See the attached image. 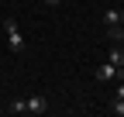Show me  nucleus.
I'll return each mask as SVG.
<instances>
[{"mask_svg": "<svg viewBox=\"0 0 124 117\" xmlns=\"http://www.w3.org/2000/svg\"><path fill=\"white\" fill-rule=\"evenodd\" d=\"M114 76H117V79H124V69H117L114 62H103V66L97 69V79H114Z\"/></svg>", "mask_w": 124, "mask_h": 117, "instance_id": "obj_3", "label": "nucleus"}, {"mask_svg": "<svg viewBox=\"0 0 124 117\" xmlns=\"http://www.w3.org/2000/svg\"><path fill=\"white\" fill-rule=\"evenodd\" d=\"M45 4H48V7H59V4H62V0H45Z\"/></svg>", "mask_w": 124, "mask_h": 117, "instance_id": "obj_7", "label": "nucleus"}, {"mask_svg": "<svg viewBox=\"0 0 124 117\" xmlns=\"http://www.w3.org/2000/svg\"><path fill=\"white\" fill-rule=\"evenodd\" d=\"M117 38H124V28H121V31H117Z\"/></svg>", "mask_w": 124, "mask_h": 117, "instance_id": "obj_9", "label": "nucleus"}, {"mask_svg": "<svg viewBox=\"0 0 124 117\" xmlns=\"http://www.w3.org/2000/svg\"><path fill=\"white\" fill-rule=\"evenodd\" d=\"M107 24H110V28L121 24V10H107Z\"/></svg>", "mask_w": 124, "mask_h": 117, "instance_id": "obj_6", "label": "nucleus"}, {"mask_svg": "<svg viewBox=\"0 0 124 117\" xmlns=\"http://www.w3.org/2000/svg\"><path fill=\"white\" fill-rule=\"evenodd\" d=\"M121 24H124V10H121Z\"/></svg>", "mask_w": 124, "mask_h": 117, "instance_id": "obj_10", "label": "nucleus"}, {"mask_svg": "<svg viewBox=\"0 0 124 117\" xmlns=\"http://www.w3.org/2000/svg\"><path fill=\"white\" fill-rule=\"evenodd\" d=\"M117 96H121V100H124V83H121V86H117Z\"/></svg>", "mask_w": 124, "mask_h": 117, "instance_id": "obj_8", "label": "nucleus"}, {"mask_svg": "<svg viewBox=\"0 0 124 117\" xmlns=\"http://www.w3.org/2000/svg\"><path fill=\"white\" fill-rule=\"evenodd\" d=\"M4 31H7V38H10V48H14V52H24V35H21V28H17L14 17L4 21Z\"/></svg>", "mask_w": 124, "mask_h": 117, "instance_id": "obj_1", "label": "nucleus"}, {"mask_svg": "<svg viewBox=\"0 0 124 117\" xmlns=\"http://www.w3.org/2000/svg\"><path fill=\"white\" fill-rule=\"evenodd\" d=\"M107 62H114L117 69H124V48H110V58Z\"/></svg>", "mask_w": 124, "mask_h": 117, "instance_id": "obj_5", "label": "nucleus"}, {"mask_svg": "<svg viewBox=\"0 0 124 117\" xmlns=\"http://www.w3.org/2000/svg\"><path fill=\"white\" fill-rule=\"evenodd\" d=\"M45 110H48V100H45L41 93H35V96L24 100V114H45Z\"/></svg>", "mask_w": 124, "mask_h": 117, "instance_id": "obj_2", "label": "nucleus"}, {"mask_svg": "<svg viewBox=\"0 0 124 117\" xmlns=\"http://www.w3.org/2000/svg\"><path fill=\"white\" fill-rule=\"evenodd\" d=\"M107 110H110L114 117H124V100H121V96H114L110 103H107Z\"/></svg>", "mask_w": 124, "mask_h": 117, "instance_id": "obj_4", "label": "nucleus"}]
</instances>
